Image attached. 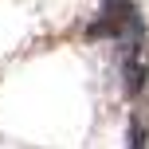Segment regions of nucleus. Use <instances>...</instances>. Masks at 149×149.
<instances>
[{
  "label": "nucleus",
  "instance_id": "3",
  "mask_svg": "<svg viewBox=\"0 0 149 149\" xmlns=\"http://www.w3.org/2000/svg\"><path fill=\"white\" fill-rule=\"evenodd\" d=\"M126 149H145V130H141V118H130V130H126Z\"/></svg>",
  "mask_w": 149,
  "mask_h": 149
},
{
  "label": "nucleus",
  "instance_id": "1",
  "mask_svg": "<svg viewBox=\"0 0 149 149\" xmlns=\"http://www.w3.org/2000/svg\"><path fill=\"white\" fill-rule=\"evenodd\" d=\"M90 39H110V43H122V39H145V20L141 8L134 0H106L102 12L94 16V24L86 28Z\"/></svg>",
  "mask_w": 149,
  "mask_h": 149
},
{
  "label": "nucleus",
  "instance_id": "2",
  "mask_svg": "<svg viewBox=\"0 0 149 149\" xmlns=\"http://www.w3.org/2000/svg\"><path fill=\"white\" fill-rule=\"evenodd\" d=\"M118 59H122V90H126V98H141L145 94V39H122Z\"/></svg>",
  "mask_w": 149,
  "mask_h": 149
}]
</instances>
